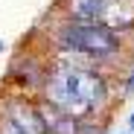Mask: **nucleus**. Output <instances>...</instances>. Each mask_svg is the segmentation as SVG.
Listing matches in <instances>:
<instances>
[{
  "label": "nucleus",
  "mask_w": 134,
  "mask_h": 134,
  "mask_svg": "<svg viewBox=\"0 0 134 134\" xmlns=\"http://www.w3.org/2000/svg\"><path fill=\"white\" fill-rule=\"evenodd\" d=\"M44 99L73 120H85L108 99L105 79L91 67H55L44 79Z\"/></svg>",
  "instance_id": "f257e3e1"
},
{
  "label": "nucleus",
  "mask_w": 134,
  "mask_h": 134,
  "mask_svg": "<svg viewBox=\"0 0 134 134\" xmlns=\"http://www.w3.org/2000/svg\"><path fill=\"white\" fill-rule=\"evenodd\" d=\"M58 47L64 53L73 55H87V58H111L122 50V38L117 32H111L108 26H102L99 20H76L67 18L58 26Z\"/></svg>",
  "instance_id": "f03ea898"
},
{
  "label": "nucleus",
  "mask_w": 134,
  "mask_h": 134,
  "mask_svg": "<svg viewBox=\"0 0 134 134\" xmlns=\"http://www.w3.org/2000/svg\"><path fill=\"white\" fill-rule=\"evenodd\" d=\"M99 24L117 35L134 29V0H105L99 12Z\"/></svg>",
  "instance_id": "7ed1b4c3"
},
{
  "label": "nucleus",
  "mask_w": 134,
  "mask_h": 134,
  "mask_svg": "<svg viewBox=\"0 0 134 134\" xmlns=\"http://www.w3.org/2000/svg\"><path fill=\"white\" fill-rule=\"evenodd\" d=\"M6 117L26 134H47V122L41 117V108L26 102V99H15L6 105Z\"/></svg>",
  "instance_id": "20e7f679"
},
{
  "label": "nucleus",
  "mask_w": 134,
  "mask_h": 134,
  "mask_svg": "<svg viewBox=\"0 0 134 134\" xmlns=\"http://www.w3.org/2000/svg\"><path fill=\"white\" fill-rule=\"evenodd\" d=\"M105 0H67V18H76V20H99Z\"/></svg>",
  "instance_id": "39448f33"
},
{
  "label": "nucleus",
  "mask_w": 134,
  "mask_h": 134,
  "mask_svg": "<svg viewBox=\"0 0 134 134\" xmlns=\"http://www.w3.org/2000/svg\"><path fill=\"white\" fill-rule=\"evenodd\" d=\"M0 134H26V131H20L9 117H0Z\"/></svg>",
  "instance_id": "423d86ee"
},
{
  "label": "nucleus",
  "mask_w": 134,
  "mask_h": 134,
  "mask_svg": "<svg viewBox=\"0 0 134 134\" xmlns=\"http://www.w3.org/2000/svg\"><path fill=\"white\" fill-rule=\"evenodd\" d=\"M128 128H131V131H134V114H131V120H128Z\"/></svg>",
  "instance_id": "0eeeda50"
}]
</instances>
